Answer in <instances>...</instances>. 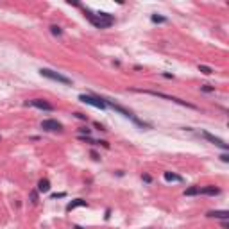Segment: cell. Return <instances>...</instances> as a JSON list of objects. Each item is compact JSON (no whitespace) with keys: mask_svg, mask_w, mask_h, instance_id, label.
<instances>
[{"mask_svg":"<svg viewBox=\"0 0 229 229\" xmlns=\"http://www.w3.org/2000/svg\"><path fill=\"white\" fill-rule=\"evenodd\" d=\"M82 13H84V18L91 25H95L97 29H107L111 27L115 23V16L109 13H102V11H99V13H91L90 9H86V7H82Z\"/></svg>","mask_w":229,"mask_h":229,"instance_id":"obj_1","label":"cell"},{"mask_svg":"<svg viewBox=\"0 0 229 229\" xmlns=\"http://www.w3.org/2000/svg\"><path fill=\"white\" fill-rule=\"evenodd\" d=\"M131 91H136V93H145V95H152V97H159V99H165V100H170V102H175L179 106H185V107H190V109H199L195 104H190L186 100H181L177 97H172V95H166V93H161V91H154V90H131Z\"/></svg>","mask_w":229,"mask_h":229,"instance_id":"obj_2","label":"cell"},{"mask_svg":"<svg viewBox=\"0 0 229 229\" xmlns=\"http://www.w3.org/2000/svg\"><path fill=\"white\" fill-rule=\"evenodd\" d=\"M40 73H41L43 77L50 79V81H56V82H59V84L72 86V79H68L66 75H61V73H57V72H54V70H49V68H41V70H40Z\"/></svg>","mask_w":229,"mask_h":229,"instance_id":"obj_3","label":"cell"},{"mask_svg":"<svg viewBox=\"0 0 229 229\" xmlns=\"http://www.w3.org/2000/svg\"><path fill=\"white\" fill-rule=\"evenodd\" d=\"M79 100L84 102V104H90V106L97 107V109H106V104L102 102L99 95H79Z\"/></svg>","mask_w":229,"mask_h":229,"instance_id":"obj_4","label":"cell"},{"mask_svg":"<svg viewBox=\"0 0 229 229\" xmlns=\"http://www.w3.org/2000/svg\"><path fill=\"white\" fill-rule=\"evenodd\" d=\"M25 104H27V106H32V107H38V109H41V111H54V109H56V107L52 106L50 102H47V100H43V99L27 100Z\"/></svg>","mask_w":229,"mask_h":229,"instance_id":"obj_5","label":"cell"},{"mask_svg":"<svg viewBox=\"0 0 229 229\" xmlns=\"http://www.w3.org/2000/svg\"><path fill=\"white\" fill-rule=\"evenodd\" d=\"M200 134L204 136V138H206V140H208L209 143H213V145H217V147H220L222 150H227V149H229V145H227L226 142H224V140H220V138H217V136H213L211 133H208V131H202Z\"/></svg>","mask_w":229,"mask_h":229,"instance_id":"obj_6","label":"cell"},{"mask_svg":"<svg viewBox=\"0 0 229 229\" xmlns=\"http://www.w3.org/2000/svg\"><path fill=\"white\" fill-rule=\"evenodd\" d=\"M41 129L43 131H49V133H57V131H63V125H61V122H57V120H43Z\"/></svg>","mask_w":229,"mask_h":229,"instance_id":"obj_7","label":"cell"},{"mask_svg":"<svg viewBox=\"0 0 229 229\" xmlns=\"http://www.w3.org/2000/svg\"><path fill=\"white\" fill-rule=\"evenodd\" d=\"M220 193V188L209 185V186H204V188H199V195H209V197H215Z\"/></svg>","mask_w":229,"mask_h":229,"instance_id":"obj_8","label":"cell"},{"mask_svg":"<svg viewBox=\"0 0 229 229\" xmlns=\"http://www.w3.org/2000/svg\"><path fill=\"white\" fill-rule=\"evenodd\" d=\"M206 217H209V218H220V220H227V218H229V211H226V209H215V211H208Z\"/></svg>","mask_w":229,"mask_h":229,"instance_id":"obj_9","label":"cell"},{"mask_svg":"<svg viewBox=\"0 0 229 229\" xmlns=\"http://www.w3.org/2000/svg\"><path fill=\"white\" fill-rule=\"evenodd\" d=\"M84 206H88V202L84 199H75V200H72V202L66 204V211H72L75 208H84Z\"/></svg>","mask_w":229,"mask_h":229,"instance_id":"obj_10","label":"cell"},{"mask_svg":"<svg viewBox=\"0 0 229 229\" xmlns=\"http://www.w3.org/2000/svg\"><path fill=\"white\" fill-rule=\"evenodd\" d=\"M163 177H165V181H168V183H183V181H185L181 175L174 174V172H163Z\"/></svg>","mask_w":229,"mask_h":229,"instance_id":"obj_11","label":"cell"},{"mask_svg":"<svg viewBox=\"0 0 229 229\" xmlns=\"http://www.w3.org/2000/svg\"><path fill=\"white\" fill-rule=\"evenodd\" d=\"M49 190H50V181L47 177L40 179V181H38V192H40V193H47Z\"/></svg>","mask_w":229,"mask_h":229,"instance_id":"obj_12","label":"cell"},{"mask_svg":"<svg viewBox=\"0 0 229 229\" xmlns=\"http://www.w3.org/2000/svg\"><path fill=\"white\" fill-rule=\"evenodd\" d=\"M186 197H193V195H199V186H190L188 190H185Z\"/></svg>","mask_w":229,"mask_h":229,"instance_id":"obj_13","label":"cell"},{"mask_svg":"<svg viewBox=\"0 0 229 229\" xmlns=\"http://www.w3.org/2000/svg\"><path fill=\"white\" fill-rule=\"evenodd\" d=\"M150 20L154 21V23H166V18H165V16H161V14H152V16H150Z\"/></svg>","mask_w":229,"mask_h":229,"instance_id":"obj_14","label":"cell"},{"mask_svg":"<svg viewBox=\"0 0 229 229\" xmlns=\"http://www.w3.org/2000/svg\"><path fill=\"white\" fill-rule=\"evenodd\" d=\"M50 32L54 36H63V29L59 27V25H50Z\"/></svg>","mask_w":229,"mask_h":229,"instance_id":"obj_15","label":"cell"},{"mask_svg":"<svg viewBox=\"0 0 229 229\" xmlns=\"http://www.w3.org/2000/svg\"><path fill=\"white\" fill-rule=\"evenodd\" d=\"M199 72H202L204 75H211V73H213V70H211L209 66H206V64H199Z\"/></svg>","mask_w":229,"mask_h":229,"instance_id":"obj_16","label":"cell"},{"mask_svg":"<svg viewBox=\"0 0 229 229\" xmlns=\"http://www.w3.org/2000/svg\"><path fill=\"white\" fill-rule=\"evenodd\" d=\"M200 91H204V93H213L215 88H213V86H209V84H204V86H200Z\"/></svg>","mask_w":229,"mask_h":229,"instance_id":"obj_17","label":"cell"},{"mask_svg":"<svg viewBox=\"0 0 229 229\" xmlns=\"http://www.w3.org/2000/svg\"><path fill=\"white\" fill-rule=\"evenodd\" d=\"M79 134H81V136H90V134H91V129H88V127H79Z\"/></svg>","mask_w":229,"mask_h":229,"instance_id":"obj_18","label":"cell"},{"mask_svg":"<svg viewBox=\"0 0 229 229\" xmlns=\"http://www.w3.org/2000/svg\"><path fill=\"white\" fill-rule=\"evenodd\" d=\"M38 190H32V192H30V202H32V204H36V202H38Z\"/></svg>","mask_w":229,"mask_h":229,"instance_id":"obj_19","label":"cell"},{"mask_svg":"<svg viewBox=\"0 0 229 229\" xmlns=\"http://www.w3.org/2000/svg\"><path fill=\"white\" fill-rule=\"evenodd\" d=\"M63 197H66V193L61 192V193H52V199H63Z\"/></svg>","mask_w":229,"mask_h":229,"instance_id":"obj_20","label":"cell"},{"mask_svg":"<svg viewBox=\"0 0 229 229\" xmlns=\"http://www.w3.org/2000/svg\"><path fill=\"white\" fill-rule=\"evenodd\" d=\"M142 179L145 181V183H152V177H150L149 174H142Z\"/></svg>","mask_w":229,"mask_h":229,"instance_id":"obj_21","label":"cell"},{"mask_svg":"<svg viewBox=\"0 0 229 229\" xmlns=\"http://www.w3.org/2000/svg\"><path fill=\"white\" fill-rule=\"evenodd\" d=\"M220 161H224V163H229V154H220Z\"/></svg>","mask_w":229,"mask_h":229,"instance_id":"obj_22","label":"cell"},{"mask_svg":"<svg viewBox=\"0 0 229 229\" xmlns=\"http://www.w3.org/2000/svg\"><path fill=\"white\" fill-rule=\"evenodd\" d=\"M75 116H77L79 120H88V116H86V115H82V113H75Z\"/></svg>","mask_w":229,"mask_h":229,"instance_id":"obj_23","label":"cell"},{"mask_svg":"<svg viewBox=\"0 0 229 229\" xmlns=\"http://www.w3.org/2000/svg\"><path fill=\"white\" fill-rule=\"evenodd\" d=\"M95 129H99V131H106V129H104V125H102V124H99V122H95Z\"/></svg>","mask_w":229,"mask_h":229,"instance_id":"obj_24","label":"cell"},{"mask_svg":"<svg viewBox=\"0 0 229 229\" xmlns=\"http://www.w3.org/2000/svg\"><path fill=\"white\" fill-rule=\"evenodd\" d=\"M91 157L95 159V161H99V159H100V156L97 154V152H95V150H91Z\"/></svg>","mask_w":229,"mask_h":229,"instance_id":"obj_25","label":"cell"},{"mask_svg":"<svg viewBox=\"0 0 229 229\" xmlns=\"http://www.w3.org/2000/svg\"><path fill=\"white\" fill-rule=\"evenodd\" d=\"M161 75H163L165 79H174V75H172V73H168V72H163Z\"/></svg>","mask_w":229,"mask_h":229,"instance_id":"obj_26","label":"cell"},{"mask_svg":"<svg viewBox=\"0 0 229 229\" xmlns=\"http://www.w3.org/2000/svg\"><path fill=\"white\" fill-rule=\"evenodd\" d=\"M73 229H82V227H81V226H75V227H73Z\"/></svg>","mask_w":229,"mask_h":229,"instance_id":"obj_27","label":"cell"}]
</instances>
